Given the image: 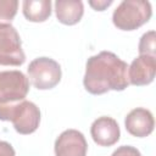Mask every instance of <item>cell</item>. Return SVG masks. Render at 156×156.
<instances>
[{"label":"cell","mask_w":156,"mask_h":156,"mask_svg":"<svg viewBox=\"0 0 156 156\" xmlns=\"http://www.w3.org/2000/svg\"><path fill=\"white\" fill-rule=\"evenodd\" d=\"M84 88L93 95L110 90L122 91L128 85V65L111 51H101L90 56L85 65Z\"/></svg>","instance_id":"cell-1"},{"label":"cell","mask_w":156,"mask_h":156,"mask_svg":"<svg viewBox=\"0 0 156 156\" xmlns=\"http://www.w3.org/2000/svg\"><path fill=\"white\" fill-rule=\"evenodd\" d=\"M0 121H9L17 133L27 135L34 133L40 123L39 107L28 100L0 105Z\"/></svg>","instance_id":"cell-2"},{"label":"cell","mask_w":156,"mask_h":156,"mask_svg":"<svg viewBox=\"0 0 156 156\" xmlns=\"http://www.w3.org/2000/svg\"><path fill=\"white\" fill-rule=\"evenodd\" d=\"M152 9L149 1L123 0L113 11L112 22L121 30H135L151 18Z\"/></svg>","instance_id":"cell-3"},{"label":"cell","mask_w":156,"mask_h":156,"mask_svg":"<svg viewBox=\"0 0 156 156\" xmlns=\"http://www.w3.org/2000/svg\"><path fill=\"white\" fill-rule=\"evenodd\" d=\"M28 78L34 88L39 90H48L55 88L61 80V66L57 61L50 57L34 58L28 68Z\"/></svg>","instance_id":"cell-4"},{"label":"cell","mask_w":156,"mask_h":156,"mask_svg":"<svg viewBox=\"0 0 156 156\" xmlns=\"http://www.w3.org/2000/svg\"><path fill=\"white\" fill-rule=\"evenodd\" d=\"M26 61L18 32L11 23L0 24V65L21 66Z\"/></svg>","instance_id":"cell-5"},{"label":"cell","mask_w":156,"mask_h":156,"mask_svg":"<svg viewBox=\"0 0 156 156\" xmlns=\"http://www.w3.org/2000/svg\"><path fill=\"white\" fill-rule=\"evenodd\" d=\"M29 91V79L23 72L0 71V105L24 100Z\"/></svg>","instance_id":"cell-6"},{"label":"cell","mask_w":156,"mask_h":156,"mask_svg":"<svg viewBox=\"0 0 156 156\" xmlns=\"http://www.w3.org/2000/svg\"><path fill=\"white\" fill-rule=\"evenodd\" d=\"M88 144L82 132L67 129L55 140V156H87Z\"/></svg>","instance_id":"cell-7"},{"label":"cell","mask_w":156,"mask_h":156,"mask_svg":"<svg viewBox=\"0 0 156 156\" xmlns=\"http://www.w3.org/2000/svg\"><path fill=\"white\" fill-rule=\"evenodd\" d=\"M156 73V58L150 55H139L128 66L129 84L141 87L150 84Z\"/></svg>","instance_id":"cell-8"},{"label":"cell","mask_w":156,"mask_h":156,"mask_svg":"<svg viewBox=\"0 0 156 156\" xmlns=\"http://www.w3.org/2000/svg\"><path fill=\"white\" fill-rule=\"evenodd\" d=\"M90 134L99 146H112L119 140L121 130L116 119L108 116H102L91 123Z\"/></svg>","instance_id":"cell-9"},{"label":"cell","mask_w":156,"mask_h":156,"mask_svg":"<svg viewBox=\"0 0 156 156\" xmlns=\"http://www.w3.org/2000/svg\"><path fill=\"white\" fill-rule=\"evenodd\" d=\"M127 132L136 138H145L150 135L155 127V119L150 110L144 107L133 108L124 119Z\"/></svg>","instance_id":"cell-10"},{"label":"cell","mask_w":156,"mask_h":156,"mask_svg":"<svg viewBox=\"0 0 156 156\" xmlns=\"http://www.w3.org/2000/svg\"><path fill=\"white\" fill-rule=\"evenodd\" d=\"M55 12L58 22L73 26L82 20L84 6L80 0H57L55 1Z\"/></svg>","instance_id":"cell-11"},{"label":"cell","mask_w":156,"mask_h":156,"mask_svg":"<svg viewBox=\"0 0 156 156\" xmlns=\"http://www.w3.org/2000/svg\"><path fill=\"white\" fill-rule=\"evenodd\" d=\"M24 17L30 22H44L51 15L50 0H24L22 4Z\"/></svg>","instance_id":"cell-12"},{"label":"cell","mask_w":156,"mask_h":156,"mask_svg":"<svg viewBox=\"0 0 156 156\" xmlns=\"http://www.w3.org/2000/svg\"><path fill=\"white\" fill-rule=\"evenodd\" d=\"M156 35H155V30H149L146 33H144L139 40V45H138V50L140 55H150V56H155L156 54Z\"/></svg>","instance_id":"cell-13"},{"label":"cell","mask_w":156,"mask_h":156,"mask_svg":"<svg viewBox=\"0 0 156 156\" xmlns=\"http://www.w3.org/2000/svg\"><path fill=\"white\" fill-rule=\"evenodd\" d=\"M18 9L17 0H0V24L11 23Z\"/></svg>","instance_id":"cell-14"},{"label":"cell","mask_w":156,"mask_h":156,"mask_svg":"<svg viewBox=\"0 0 156 156\" xmlns=\"http://www.w3.org/2000/svg\"><path fill=\"white\" fill-rule=\"evenodd\" d=\"M111 156H141V154L134 146L123 145V146H119L117 150H115Z\"/></svg>","instance_id":"cell-15"},{"label":"cell","mask_w":156,"mask_h":156,"mask_svg":"<svg viewBox=\"0 0 156 156\" xmlns=\"http://www.w3.org/2000/svg\"><path fill=\"white\" fill-rule=\"evenodd\" d=\"M15 149L7 141L0 140V156H15Z\"/></svg>","instance_id":"cell-16"},{"label":"cell","mask_w":156,"mask_h":156,"mask_svg":"<svg viewBox=\"0 0 156 156\" xmlns=\"http://www.w3.org/2000/svg\"><path fill=\"white\" fill-rule=\"evenodd\" d=\"M112 4V0H100V1H89V5L96 11H104Z\"/></svg>","instance_id":"cell-17"}]
</instances>
